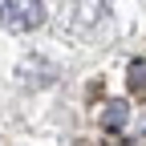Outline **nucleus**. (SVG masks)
Masks as SVG:
<instances>
[{
    "label": "nucleus",
    "instance_id": "obj_1",
    "mask_svg": "<svg viewBox=\"0 0 146 146\" xmlns=\"http://www.w3.org/2000/svg\"><path fill=\"white\" fill-rule=\"evenodd\" d=\"M0 25L12 33H33L45 25V0H0Z\"/></svg>",
    "mask_w": 146,
    "mask_h": 146
},
{
    "label": "nucleus",
    "instance_id": "obj_3",
    "mask_svg": "<svg viewBox=\"0 0 146 146\" xmlns=\"http://www.w3.org/2000/svg\"><path fill=\"white\" fill-rule=\"evenodd\" d=\"M126 118H130V106H126V102H110L106 114H102V126H106V130H118Z\"/></svg>",
    "mask_w": 146,
    "mask_h": 146
},
{
    "label": "nucleus",
    "instance_id": "obj_2",
    "mask_svg": "<svg viewBox=\"0 0 146 146\" xmlns=\"http://www.w3.org/2000/svg\"><path fill=\"white\" fill-rule=\"evenodd\" d=\"M126 85H130L134 98H146V61H130V69H126Z\"/></svg>",
    "mask_w": 146,
    "mask_h": 146
}]
</instances>
